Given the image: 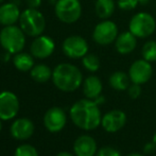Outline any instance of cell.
<instances>
[{
	"instance_id": "e0dca14e",
	"label": "cell",
	"mask_w": 156,
	"mask_h": 156,
	"mask_svg": "<svg viewBox=\"0 0 156 156\" xmlns=\"http://www.w3.org/2000/svg\"><path fill=\"white\" fill-rule=\"evenodd\" d=\"M18 4L15 2H6L0 6V25L12 26L19 21L20 17Z\"/></svg>"
},
{
	"instance_id": "d4e9b609",
	"label": "cell",
	"mask_w": 156,
	"mask_h": 156,
	"mask_svg": "<svg viewBox=\"0 0 156 156\" xmlns=\"http://www.w3.org/2000/svg\"><path fill=\"white\" fill-rule=\"evenodd\" d=\"M15 156H38V153L31 144H21L15 151Z\"/></svg>"
},
{
	"instance_id": "7a4b0ae2",
	"label": "cell",
	"mask_w": 156,
	"mask_h": 156,
	"mask_svg": "<svg viewBox=\"0 0 156 156\" xmlns=\"http://www.w3.org/2000/svg\"><path fill=\"white\" fill-rule=\"evenodd\" d=\"M52 81L60 90L71 93L82 85L83 76L76 66L69 63H62L52 71Z\"/></svg>"
},
{
	"instance_id": "7402d4cb",
	"label": "cell",
	"mask_w": 156,
	"mask_h": 156,
	"mask_svg": "<svg viewBox=\"0 0 156 156\" xmlns=\"http://www.w3.org/2000/svg\"><path fill=\"white\" fill-rule=\"evenodd\" d=\"M30 71H31L30 72L31 78L38 83H45L50 78H52L51 69L49 66L45 65V64H38V65L34 66Z\"/></svg>"
},
{
	"instance_id": "8fae6325",
	"label": "cell",
	"mask_w": 156,
	"mask_h": 156,
	"mask_svg": "<svg viewBox=\"0 0 156 156\" xmlns=\"http://www.w3.org/2000/svg\"><path fill=\"white\" fill-rule=\"evenodd\" d=\"M67 122L65 112L60 107H51L44 116V124L51 133H56L64 129Z\"/></svg>"
},
{
	"instance_id": "2e32d148",
	"label": "cell",
	"mask_w": 156,
	"mask_h": 156,
	"mask_svg": "<svg viewBox=\"0 0 156 156\" xmlns=\"http://www.w3.org/2000/svg\"><path fill=\"white\" fill-rule=\"evenodd\" d=\"M73 150L76 156H94L98 152L96 140L89 135H82L76 138Z\"/></svg>"
},
{
	"instance_id": "4fadbf2b",
	"label": "cell",
	"mask_w": 156,
	"mask_h": 156,
	"mask_svg": "<svg viewBox=\"0 0 156 156\" xmlns=\"http://www.w3.org/2000/svg\"><path fill=\"white\" fill-rule=\"evenodd\" d=\"M125 122H126V115L124 112L114 109L103 116L101 125L107 133H116L124 126Z\"/></svg>"
},
{
	"instance_id": "8d00e7d4",
	"label": "cell",
	"mask_w": 156,
	"mask_h": 156,
	"mask_svg": "<svg viewBox=\"0 0 156 156\" xmlns=\"http://www.w3.org/2000/svg\"><path fill=\"white\" fill-rule=\"evenodd\" d=\"M4 1V0H0V4H1L2 3V2H3Z\"/></svg>"
},
{
	"instance_id": "44dd1931",
	"label": "cell",
	"mask_w": 156,
	"mask_h": 156,
	"mask_svg": "<svg viewBox=\"0 0 156 156\" xmlns=\"http://www.w3.org/2000/svg\"><path fill=\"white\" fill-rule=\"evenodd\" d=\"M13 64L19 71H29L34 67L33 55L26 52H18L13 58Z\"/></svg>"
},
{
	"instance_id": "74e56055",
	"label": "cell",
	"mask_w": 156,
	"mask_h": 156,
	"mask_svg": "<svg viewBox=\"0 0 156 156\" xmlns=\"http://www.w3.org/2000/svg\"><path fill=\"white\" fill-rule=\"evenodd\" d=\"M49 1H55V0H49Z\"/></svg>"
},
{
	"instance_id": "8992f818",
	"label": "cell",
	"mask_w": 156,
	"mask_h": 156,
	"mask_svg": "<svg viewBox=\"0 0 156 156\" xmlns=\"http://www.w3.org/2000/svg\"><path fill=\"white\" fill-rule=\"evenodd\" d=\"M55 15L64 23H73L82 15V5L79 0H58L55 3Z\"/></svg>"
},
{
	"instance_id": "4dcf8cb0",
	"label": "cell",
	"mask_w": 156,
	"mask_h": 156,
	"mask_svg": "<svg viewBox=\"0 0 156 156\" xmlns=\"http://www.w3.org/2000/svg\"><path fill=\"white\" fill-rule=\"evenodd\" d=\"M56 156H73V155L69 152H60Z\"/></svg>"
},
{
	"instance_id": "ac0fdd59",
	"label": "cell",
	"mask_w": 156,
	"mask_h": 156,
	"mask_svg": "<svg viewBox=\"0 0 156 156\" xmlns=\"http://www.w3.org/2000/svg\"><path fill=\"white\" fill-rule=\"evenodd\" d=\"M103 85L101 80L96 76H89L83 82V94L87 99L94 100L101 96Z\"/></svg>"
},
{
	"instance_id": "3957f363",
	"label": "cell",
	"mask_w": 156,
	"mask_h": 156,
	"mask_svg": "<svg viewBox=\"0 0 156 156\" xmlns=\"http://www.w3.org/2000/svg\"><path fill=\"white\" fill-rule=\"evenodd\" d=\"M20 27L15 25L4 26L0 31V44L6 52L16 54L25 48L26 36Z\"/></svg>"
},
{
	"instance_id": "d6986e66",
	"label": "cell",
	"mask_w": 156,
	"mask_h": 156,
	"mask_svg": "<svg viewBox=\"0 0 156 156\" xmlns=\"http://www.w3.org/2000/svg\"><path fill=\"white\" fill-rule=\"evenodd\" d=\"M116 3L114 0H96V14L102 20L108 19L115 13Z\"/></svg>"
},
{
	"instance_id": "4316f807",
	"label": "cell",
	"mask_w": 156,
	"mask_h": 156,
	"mask_svg": "<svg viewBox=\"0 0 156 156\" xmlns=\"http://www.w3.org/2000/svg\"><path fill=\"white\" fill-rule=\"evenodd\" d=\"M96 156H121L120 152L112 147H104L98 150Z\"/></svg>"
},
{
	"instance_id": "836d02e7",
	"label": "cell",
	"mask_w": 156,
	"mask_h": 156,
	"mask_svg": "<svg viewBox=\"0 0 156 156\" xmlns=\"http://www.w3.org/2000/svg\"><path fill=\"white\" fill-rule=\"evenodd\" d=\"M127 156H142V155H140V154H136V153H133V154H129V155H127Z\"/></svg>"
},
{
	"instance_id": "f1b7e54d",
	"label": "cell",
	"mask_w": 156,
	"mask_h": 156,
	"mask_svg": "<svg viewBox=\"0 0 156 156\" xmlns=\"http://www.w3.org/2000/svg\"><path fill=\"white\" fill-rule=\"evenodd\" d=\"M155 149H156V144L154 141H151V142H149V144H147L146 146H144V153H148V154H150V153L154 152Z\"/></svg>"
},
{
	"instance_id": "52a82bcc",
	"label": "cell",
	"mask_w": 156,
	"mask_h": 156,
	"mask_svg": "<svg viewBox=\"0 0 156 156\" xmlns=\"http://www.w3.org/2000/svg\"><path fill=\"white\" fill-rule=\"evenodd\" d=\"M119 31L114 21L104 19L94 27L93 32V39L100 46H108L115 43Z\"/></svg>"
},
{
	"instance_id": "d6a6232c",
	"label": "cell",
	"mask_w": 156,
	"mask_h": 156,
	"mask_svg": "<svg viewBox=\"0 0 156 156\" xmlns=\"http://www.w3.org/2000/svg\"><path fill=\"white\" fill-rule=\"evenodd\" d=\"M148 3H149V0H139V4H142V5H146Z\"/></svg>"
},
{
	"instance_id": "603a6c76",
	"label": "cell",
	"mask_w": 156,
	"mask_h": 156,
	"mask_svg": "<svg viewBox=\"0 0 156 156\" xmlns=\"http://www.w3.org/2000/svg\"><path fill=\"white\" fill-rule=\"evenodd\" d=\"M141 55L148 62H156V41H148L142 46Z\"/></svg>"
},
{
	"instance_id": "9a60e30c",
	"label": "cell",
	"mask_w": 156,
	"mask_h": 156,
	"mask_svg": "<svg viewBox=\"0 0 156 156\" xmlns=\"http://www.w3.org/2000/svg\"><path fill=\"white\" fill-rule=\"evenodd\" d=\"M137 47V37L131 31L119 33L115 41V49L119 54H129Z\"/></svg>"
},
{
	"instance_id": "ba28073f",
	"label": "cell",
	"mask_w": 156,
	"mask_h": 156,
	"mask_svg": "<svg viewBox=\"0 0 156 156\" xmlns=\"http://www.w3.org/2000/svg\"><path fill=\"white\" fill-rule=\"evenodd\" d=\"M63 52L66 56L70 58H82L88 53V44L86 39L80 35L68 36L63 41Z\"/></svg>"
},
{
	"instance_id": "6da1fadb",
	"label": "cell",
	"mask_w": 156,
	"mask_h": 156,
	"mask_svg": "<svg viewBox=\"0 0 156 156\" xmlns=\"http://www.w3.org/2000/svg\"><path fill=\"white\" fill-rule=\"evenodd\" d=\"M70 118L78 127L85 131L94 129L101 124L102 115L99 105L90 99H82L70 108Z\"/></svg>"
},
{
	"instance_id": "f546056e",
	"label": "cell",
	"mask_w": 156,
	"mask_h": 156,
	"mask_svg": "<svg viewBox=\"0 0 156 156\" xmlns=\"http://www.w3.org/2000/svg\"><path fill=\"white\" fill-rule=\"evenodd\" d=\"M27 4L31 9H38L41 4V0H27Z\"/></svg>"
},
{
	"instance_id": "83f0119b",
	"label": "cell",
	"mask_w": 156,
	"mask_h": 156,
	"mask_svg": "<svg viewBox=\"0 0 156 156\" xmlns=\"http://www.w3.org/2000/svg\"><path fill=\"white\" fill-rule=\"evenodd\" d=\"M126 91H127V94H129V98L137 99L138 97L141 94V86H140L139 84L133 83V84L129 85V88L126 89Z\"/></svg>"
},
{
	"instance_id": "30bf717a",
	"label": "cell",
	"mask_w": 156,
	"mask_h": 156,
	"mask_svg": "<svg viewBox=\"0 0 156 156\" xmlns=\"http://www.w3.org/2000/svg\"><path fill=\"white\" fill-rule=\"evenodd\" d=\"M19 111L18 98L12 91L0 93V119L10 120L17 115Z\"/></svg>"
},
{
	"instance_id": "5b68a950",
	"label": "cell",
	"mask_w": 156,
	"mask_h": 156,
	"mask_svg": "<svg viewBox=\"0 0 156 156\" xmlns=\"http://www.w3.org/2000/svg\"><path fill=\"white\" fill-rule=\"evenodd\" d=\"M155 30V18L147 12L137 13L129 20V31H131L137 38H147L151 36Z\"/></svg>"
},
{
	"instance_id": "484cf974",
	"label": "cell",
	"mask_w": 156,
	"mask_h": 156,
	"mask_svg": "<svg viewBox=\"0 0 156 156\" xmlns=\"http://www.w3.org/2000/svg\"><path fill=\"white\" fill-rule=\"evenodd\" d=\"M139 4V0H117V6L122 11L134 10Z\"/></svg>"
},
{
	"instance_id": "d590c367",
	"label": "cell",
	"mask_w": 156,
	"mask_h": 156,
	"mask_svg": "<svg viewBox=\"0 0 156 156\" xmlns=\"http://www.w3.org/2000/svg\"><path fill=\"white\" fill-rule=\"evenodd\" d=\"M1 126H2V125H1V119H0V131H1Z\"/></svg>"
},
{
	"instance_id": "e575fe53",
	"label": "cell",
	"mask_w": 156,
	"mask_h": 156,
	"mask_svg": "<svg viewBox=\"0 0 156 156\" xmlns=\"http://www.w3.org/2000/svg\"><path fill=\"white\" fill-rule=\"evenodd\" d=\"M153 141H154L155 144H156V133H155V135L153 136Z\"/></svg>"
},
{
	"instance_id": "277c9868",
	"label": "cell",
	"mask_w": 156,
	"mask_h": 156,
	"mask_svg": "<svg viewBox=\"0 0 156 156\" xmlns=\"http://www.w3.org/2000/svg\"><path fill=\"white\" fill-rule=\"evenodd\" d=\"M19 27L26 35L37 37L41 35L46 28V20L44 15L37 9H27L20 14Z\"/></svg>"
},
{
	"instance_id": "ffe728a7",
	"label": "cell",
	"mask_w": 156,
	"mask_h": 156,
	"mask_svg": "<svg viewBox=\"0 0 156 156\" xmlns=\"http://www.w3.org/2000/svg\"><path fill=\"white\" fill-rule=\"evenodd\" d=\"M108 82L111 87H113L115 90L122 91L129 88L131 79H129V74L123 71H116L111 74Z\"/></svg>"
},
{
	"instance_id": "5bb4252c",
	"label": "cell",
	"mask_w": 156,
	"mask_h": 156,
	"mask_svg": "<svg viewBox=\"0 0 156 156\" xmlns=\"http://www.w3.org/2000/svg\"><path fill=\"white\" fill-rule=\"evenodd\" d=\"M34 133V124L30 119L19 118L11 125V135L17 140L29 139Z\"/></svg>"
},
{
	"instance_id": "7c38bea8",
	"label": "cell",
	"mask_w": 156,
	"mask_h": 156,
	"mask_svg": "<svg viewBox=\"0 0 156 156\" xmlns=\"http://www.w3.org/2000/svg\"><path fill=\"white\" fill-rule=\"evenodd\" d=\"M55 44L54 41L49 36L39 35L34 39L30 47L31 54L36 58H47L54 52Z\"/></svg>"
},
{
	"instance_id": "cb8c5ba5",
	"label": "cell",
	"mask_w": 156,
	"mask_h": 156,
	"mask_svg": "<svg viewBox=\"0 0 156 156\" xmlns=\"http://www.w3.org/2000/svg\"><path fill=\"white\" fill-rule=\"evenodd\" d=\"M82 64L86 70L90 72H96L100 68V60L94 53H87L82 58Z\"/></svg>"
},
{
	"instance_id": "9c48e42d",
	"label": "cell",
	"mask_w": 156,
	"mask_h": 156,
	"mask_svg": "<svg viewBox=\"0 0 156 156\" xmlns=\"http://www.w3.org/2000/svg\"><path fill=\"white\" fill-rule=\"evenodd\" d=\"M153 74V68L150 62L144 58L136 60L135 62L129 66V76L132 83L142 85L147 83L151 79Z\"/></svg>"
},
{
	"instance_id": "1f68e13d",
	"label": "cell",
	"mask_w": 156,
	"mask_h": 156,
	"mask_svg": "<svg viewBox=\"0 0 156 156\" xmlns=\"http://www.w3.org/2000/svg\"><path fill=\"white\" fill-rule=\"evenodd\" d=\"M10 52H8V54H6V51H5V54H4V55H3V60L4 61H6V62H8V61H9V58H10Z\"/></svg>"
}]
</instances>
